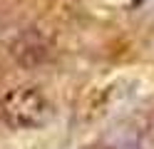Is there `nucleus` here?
Returning a JSON list of instances; mask_svg holds the SVG:
<instances>
[{
    "label": "nucleus",
    "instance_id": "1",
    "mask_svg": "<svg viewBox=\"0 0 154 149\" xmlns=\"http://www.w3.org/2000/svg\"><path fill=\"white\" fill-rule=\"evenodd\" d=\"M3 117L15 129H35L50 117V104L35 87H17L3 99Z\"/></svg>",
    "mask_w": 154,
    "mask_h": 149
},
{
    "label": "nucleus",
    "instance_id": "2",
    "mask_svg": "<svg viewBox=\"0 0 154 149\" xmlns=\"http://www.w3.org/2000/svg\"><path fill=\"white\" fill-rule=\"evenodd\" d=\"M139 3H144V0H134V5H139Z\"/></svg>",
    "mask_w": 154,
    "mask_h": 149
}]
</instances>
